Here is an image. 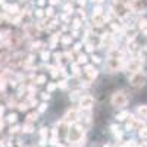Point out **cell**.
<instances>
[{"mask_svg":"<svg viewBox=\"0 0 147 147\" xmlns=\"http://www.w3.org/2000/svg\"><path fill=\"white\" fill-rule=\"evenodd\" d=\"M66 140L71 143V147H81L85 141L84 138V127L78 122L69 125V131H68V137Z\"/></svg>","mask_w":147,"mask_h":147,"instance_id":"1","label":"cell"},{"mask_svg":"<svg viewBox=\"0 0 147 147\" xmlns=\"http://www.w3.org/2000/svg\"><path fill=\"white\" fill-rule=\"evenodd\" d=\"M110 102H112V105L115 107H124L127 103H128V97L124 91H116L112 94V99H110Z\"/></svg>","mask_w":147,"mask_h":147,"instance_id":"2","label":"cell"},{"mask_svg":"<svg viewBox=\"0 0 147 147\" xmlns=\"http://www.w3.org/2000/svg\"><path fill=\"white\" fill-rule=\"evenodd\" d=\"M129 82L132 87H136V88H141L146 85V75L143 72H136V74H132V75L129 77Z\"/></svg>","mask_w":147,"mask_h":147,"instance_id":"3","label":"cell"},{"mask_svg":"<svg viewBox=\"0 0 147 147\" xmlns=\"http://www.w3.org/2000/svg\"><path fill=\"white\" fill-rule=\"evenodd\" d=\"M56 132H57V138H62L65 140L68 137V131H69V124H66V122H59V125L55 128Z\"/></svg>","mask_w":147,"mask_h":147,"instance_id":"4","label":"cell"},{"mask_svg":"<svg viewBox=\"0 0 147 147\" xmlns=\"http://www.w3.org/2000/svg\"><path fill=\"white\" fill-rule=\"evenodd\" d=\"M80 107L81 109H84V110H88V109H91L93 107V103H94V99H93V97L91 96H81L80 97Z\"/></svg>","mask_w":147,"mask_h":147,"instance_id":"5","label":"cell"},{"mask_svg":"<svg viewBox=\"0 0 147 147\" xmlns=\"http://www.w3.org/2000/svg\"><path fill=\"white\" fill-rule=\"evenodd\" d=\"M78 119H80L78 112H77L75 109H71V110H68V112H66V115H65V118H63V122L72 125V124H75V122H78Z\"/></svg>","mask_w":147,"mask_h":147,"instance_id":"6","label":"cell"},{"mask_svg":"<svg viewBox=\"0 0 147 147\" xmlns=\"http://www.w3.org/2000/svg\"><path fill=\"white\" fill-rule=\"evenodd\" d=\"M141 68V59H131L129 63H128V71H131L132 74L140 72Z\"/></svg>","mask_w":147,"mask_h":147,"instance_id":"7","label":"cell"},{"mask_svg":"<svg viewBox=\"0 0 147 147\" xmlns=\"http://www.w3.org/2000/svg\"><path fill=\"white\" fill-rule=\"evenodd\" d=\"M24 31H25V32H27V35H30V37H37V35L40 34L38 27L31 25V24H27V25L24 27Z\"/></svg>","mask_w":147,"mask_h":147,"instance_id":"8","label":"cell"},{"mask_svg":"<svg viewBox=\"0 0 147 147\" xmlns=\"http://www.w3.org/2000/svg\"><path fill=\"white\" fill-rule=\"evenodd\" d=\"M121 57H112L107 62V66H109V69L112 71V72H115V71H118L119 68H121Z\"/></svg>","mask_w":147,"mask_h":147,"instance_id":"9","label":"cell"},{"mask_svg":"<svg viewBox=\"0 0 147 147\" xmlns=\"http://www.w3.org/2000/svg\"><path fill=\"white\" fill-rule=\"evenodd\" d=\"M137 118L140 121H147V105H140L137 109Z\"/></svg>","mask_w":147,"mask_h":147,"instance_id":"10","label":"cell"},{"mask_svg":"<svg viewBox=\"0 0 147 147\" xmlns=\"http://www.w3.org/2000/svg\"><path fill=\"white\" fill-rule=\"evenodd\" d=\"M84 72H85V75L88 77V81H93V80L97 77V69H96L93 65H87Z\"/></svg>","mask_w":147,"mask_h":147,"instance_id":"11","label":"cell"},{"mask_svg":"<svg viewBox=\"0 0 147 147\" xmlns=\"http://www.w3.org/2000/svg\"><path fill=\"white\" fill-rule=\"evenodd\" d=\"M21 131L25 132V134L34 132V124H32V122H24V124L21 125Z\"/></svg>","mask_w":147,"mask_h":147,"instance_id":"12","label":"cell"},{"mask_svg":"<svg viewBox=\"0 0 147 147\" xmlns=\"http://www.w3.org/2000/svg\"><path fill=\"white\" fill-rule=\"evenodd\" d=\"M106 22V18L102 15V16H94L93 18V24H94V27H102L103 24Z\"/></svg>","mask_w":147,"mask_h":147,"instance_id":"13","label":"cell"},{"mask_svg":"<svg viewBox=\"0 0 147 147\" xmlns=\"http://www.w3.org/2000/svg\"><path fill=\"white\" fill-rule=\"evenodd\" d=\"M5 10L7 12V13H12V15H13V13H18V6L16 5H6L5 6Z\"/></svg>","mask_w":147,"mask_h":147,"instance_id":"14","label":"cell"},{"mask_svg":"<svg viewBox=\"0 0 147 147\" xmlns=\"http://www.w3.org/2000/svg\"><path fill=\"white\" fill-rule=\"evenodd\" d=\"M127 118H129V112H127V110H122L121 113L116 115V121H125Z\"/></svg>","mask_w":147,"mask_h":147,"instance_id":"15","label":"cell"},{"mask_svg":"<svg viewBox=\"0 0 147 147\" xmlns=\"http://www.w3.org/2000/svg\"><path fill=\"white\" fill-rule=\"evenodd\" d=\"M102 12H103V7L102 6H96L93 9V18L94 16H102Z\"/></svg>","mask_w":147,"mask_h":147,"instance_id":"16","label":"cell"},{"mask_svg":"<svg viewBox=\"0 0 147 147\" xmlns=\"http://www.w3.org/2000/svg\"><path fill=\"white\" fill-rule=\"evenodd\" d=\"M16 119H18V116H16V113H9L7 115V122H9V124H15V122H16Z\"/></svg>","mask_w":147,"mask_h":147,"instance_id":"17","label":"cell"},{"mask_svg":"<svg viewBox=\"0 0 147 147\" xmlns=\"http://www.w3.org/2000/svg\"><path fill=\"white\" fill-rule=\"evenodd\" d=\"M69 99L71 100H80V91H72L71 94H69Z\"/></svg>","mask_w":147,"mask_h":147,"instance_id":"18","label":"cell"},{"mask_svg":"<svg viewBox=\"0 0 147 147\" xmlns=\"http://www.w3.org/2000/svg\"><path fill=\"white\" fill-rule=\"evenodd\" d=\"M80 66H78V63H74L72 65V74H74V75H80Z\"/></svg>","mask_w":147,"mask_h":147,"instance_id":"19","label":"cell"},{"mask_svg":"<svg viewBox=\"0 0 147 147\" xmlns=\"http://www.w3.org/2000/svg\"><path fill=\"white\" fill-rule=\"evenodd\" d=\"M85 62H87V56H85V55H80V56H78V60H77V63L81 65V63H85Z\"/></svg>","mask_w":147,"mask_h":147,"instance_id":"20","label":"cell"},{"mask_svg":"<svg viewBox=\"0 0 147 147\" xmlns=\"http://www.w3.org/2000/svg\"><path fill=\"white\" fill-rule=\"evenodd\" d=\"M34 121H37V113H28L27 122H32V124H34Z\"/></svg>","mask_w":147,"mask_h":147,"instance_id":"21","label":"cell"},{"mask_svg":"<svg viewBox=\"0 0 147 147\" xmlns=\"http://www.w3.org/2000/svg\"><path fill=\"white\" fill-rule=\"evenodd\" d=\"M16 106H18V109L21 110V112H24V110L28 109V103H27V102H25V103H18Z\"/></svg>","mask_w":147,"mask_h":147,"instance_id":"22","label":"cell"},{"mask_svg":"<svg viewBox=\"0 0 147 147\" xmlns=\"http://www.w3.org/2000/svg\"><path fill=\"white\" fill-rule=\"evenodd\" d=\"M138 27H140V30H146V31H147V21H146V19L140 21V22H138Z\"/></svg>","mask_w":147,"mask_h":147,"instance_id":"23","label":"cell"},{"mask_svg":"<svg viewBox=\"0 0 147 147\" xmlns=\"http://www.w3.org/2000/svg\"><path fill=\"white\" fill-rule=\"evenodd\" d=\"M35 82H37V84H44V82H46V77H44V75L37 77V78H35Z\"/></svg>","mask_w":147,"mask_h":147,"instance_id":"24","label":"cell"},{"mask_svg":"<svg viewBox=\"0 0 147 147\" xmlns=\"http://www.w3.org/2000/svg\"><path fill=\"white\" fill-rule=\"evenodd\" d=\"M21 131V127L19 125H13V127H10V134H16Z\"/></svg>","mask_w":147,"mask_h":147,"instance_id":"25","label":"cell"},{"mask_svg":"<svg viewBox=\"0 0 147 147\" xmlns=\"http://www.w3.org/2000/svg\"><path fill=\"white\" fill-rule=\"evenodd\" d=\"M66 82H68L66 80H60V81L57 82V85H59L60 88H66V87H68V84H66Z\"/></svg>","mask_w":147,"mask_h":147,"instance_id":"26","label":"cell"},{"mask_svg":"<svg viewBox=\"0 0 147 147\" xmlns=\"http://www.w3.org/2000/svg\"><path fill=\"white\" fill-rule=\"evenodd\" d=\"M56 88V84H53V82H50V84H49L47 85V93H52L53 90Z\"/></svg>","mask_w":147,"mask_h":147,"instance_id":"27","label":"cell"},{"mask_svg":"<svg viewBox=\"0 0 147 147\" xmlns=\"http://www.w3.org/2000/svg\"><path fill=\"white\" fill-rule=\"evenodd\" d=\"M80 25H81V21H80V19H75V21H74V25H72V27H74V30L77 31V30L80 28Z\"/></svg>","mask_w":147,"mask_h":147,"instance_id":"28","label":"cell"},{"mask_svg":"<svg viewBox=\"0 0 147 147\" xmlns=\"http://www.w3.org/2000/svg\"><path fill=\"white\" fill-rule=\"evenodd\" d=\"M41 59L43 60H49V59H50V53H49V52H43L41 53Z\"/></svg>","mask_w":147,"mask_h":147,"instance_id":"29","label":"cell"},{"mask_svg":"<svg viewBox=\"0 0 147 147\" xmlns=\"http://www.w3.org/2000/svg\"><path fill=\"white\" fill-rule=\"evenodd\" d=\"M46 109H47V105H46V103H41V105L38 106V112H40V113H43Z\"/></svg>","mask_w":147,"mask_h":147,"instance_id":"30","label":"cell"},{"mask_svg":"<svg viewBox=\"0 0 147 147\" xmlns=\"http://www.w3.org/2000/svg\"><path fill=\"white\" fill-rule=\"evenodd\" d=\"M53 12H55V10H53V7L50 6V7H47V10H46V15H47V16H53Z\"/></svg>","mask_w":147,"mask_h":147,"instance_id":"31","label":"cell"},{"mask_svg":"<svg viewBox=\"0 0 147 147\" xmlns=\"http://www.w3.org/2000/svg\"><path fill=\"white\" fill-rule=\"evenodd\" d=\"M85 50H87V52H94V46L88 43L87 46H85Z\"/></svg>","mask_w":147,"mask_h":147,"instance_id":"32","label":"cell"},{"mask_svg":"<svg viewBox=\"0 0 147 147\" xmlns=\"http://www.w3.org/2000/svg\"><path fill=\"white\" fill-rule=\"evenodd\" d=\"M41 97H43V100H49L50 99V94H49L47 91H44V93H41Z\"/></svg>","mask_w":147,"mask_h":147,"instance_id":"33","label":"cell"},{"mask_svg":"<svg viewBox=\"0 0 147 147\" xmlns=\"http://www.w3.org/2000/svg\"><path fill=\"white\" fill-rule=\"evenodd\" d=\"M60 34H55V37H53V38H52V43H50V46L52 47H55V44H56V40H57V37H59Z\"/></svg>","mask_w":147,"mask_h":147,"instance_id":"34","label":"cell"},{"mask_svg":"<svg viewBox=\"0 0 147 147\" xmlns=\"http://www.w3.org/2000/svg\"><path fill=\"white\" fill-rule=\"evenodd\" d=\"M57 71H59L57 68H52V77H55V78H56V77L59 75V72H57Z\"/></svg>","mask_w":147,"mask_h":147,"instance_id":"35","label":"cell"},{"mask_svg":"<svg viewBox=\"0 0 147 147\" xmlns=\"http://www.w3.org/2000/svg\"><path fill=\"white\" fill-rule=\"evenodd\" d=\"M91 59H93V62H96V63H100V62H102V59H100L99 56H94V55H93Z\"/></svg>","mask_w":147,"mask_h":147,"instance_id":"36","label":"cell"},{"mask_svg":"<svg viewBox=\"0 0 147 147\" xmlns=\"http://www.w3.org/2000/svg\"><path fill=\"white\" fill-rule=\"evenodd\" d=\"M5 85H6V81L2 78L0 80V90H5Z\"/></svg>","mask_w":147,"mask_h":147,"instance_id":"37","label":"cell"},{"mask_svg":"<svg viewBox=\"0 0 147 147\" xmlns=\"http://www.w3.org/2000/svg\"><path fill=\"white\" fill-rule=\"evenodd\" d=\"M35 15L38 16V18H41V16H43V10H41V9H37V10H35Z\"/></svg>","mask_w":147,"mask_h":147,"instance_id":"38","label":"cell"},{"mask_svg":"<svg viewBox=\"0 0 147 147\" xmlns=\"http://www.w3.org/2000/svg\"><path fill=\"white\" fill-rule=\"evenodd\" d=\"M65 10L68 12V13H71V12H72V6H71V5H66V6H65Z\"/></svg>","mask_w":147,"mask_h":147,"instance_id":"39","label":"cell"},{"mask_svg":"<svg viewBox=\"0 0 147 147\" xmlns=\"http://www.w3.org/2000/svg\"><path fill=\"white\" fill-rule=\"evenodd\" d=\"M62 41H63V44H68V43L71 41V37H63V40H62Z\"/></svg>","mask_w":147,"mask_h":147,"instance_id":"40","label":"cell"},{"mask_svg":"<svg viewBox=\"0 0 147 147\" xmlns=\"http://www.w3.org/2000/svg\"><path fill=\"white\" fill-rule=\"evenodd\" d=\"M49 2H50V5H52V6H55V5H57V3H59V0H49Z\"/></svg>","mask_w":147,"mask_h":147,"instance_id":"41","label":"cell"},{"mask_svg":"<svg viewBox=\"0 0 147 147\" xmlns=\"http://www.w3.org/2000/svg\"><path fill=\"white\" fill-rule=\"evenodd\" d=\"M80 49H81V44H80V43H78V44H75V46H74V50H77V52H78Z\"/></svg>","mask_w":147,"mask_h":147,"instance_id":"42","label":"cell"},{"mask_svg":"<svg viewBox=\"0 0 147 147\" xmlns=\"http://www.w3.org/2000/svg\"><path fill=\"white\" fill-rule=\"evenodd\" d=\"M37 3H38V6H43L46 2H44V0H37Z\"/></svg>","mask_w":147,"mask_h":147,"instance_id":"43","label":"cell"},{"mask_svg":"<svg viewBox=\"0 0 147 147\" xmlns=\"http://www.w3.org/2000/svg\"><path fill=\"white\" fill-rule=\"evenodd\" d=\"M3 125H5V122H3V119H0V131L3 129Z\"/></svg>","mask_w":147,"mask_h":147,"instance_id":"44","label":"cell"},{"mask_svg":"<svg viewBox=\"0 0 147 147\" xmlns=\"http://www.w3.org/2000/svg\"><path fill=\"white\" fill-rule=\"evenodd\" d=\"M56 147H69V146H66V144H63V143H59Z\"/></svg>","mask_w":147,"mask_h":147,"instance_id":"45","label":"cell"},{"mask_svg":"<svg viewBox=\"0 0 147 147\" xmlns=\"http://www.w3.org/2000/svg\"><path fill=\"white\" fill-rule=\"evenodd\" d=\"M3 110H5V107H3V106H0V116H2V113H3Z\"/></svg>","mask_w":147,"mask_h":147,"instance_id":"46","label":"cell"},{"mask_svg":"<svg viewBox=\"0 0 147 147\" xmlns=\"http://www.w3.org/2000/svg\"><path fill=\"white\" fill-rule=\"evenodd\" d=\"M78 3H80V5H82V6H84V3H85V0H78Z\"/></svg>","mask_w":147,"mask_h":147,"instance_id":"47","label":"cell"},{"mask_svg":"<svg viewBox=\"0 0 147 147\" xmlns=\"http://www.w3.org/2000/svg\"><path fill=\"white\" fill-rule=\"evenodd\" d=\"M93 2H96V3H102L103 0H93Z\"/></svg>","mask_w":147,"mask_h":147,"instance_id":"48","label":"cell"},{"mask_svg":"<svg viewBox=\"0 0 147 147\" xmlns=\"http://www.w3.org/2000/svg\"><path fill=\"white\" fill-rule=\"evenodd\" d=\"M103 147H113V146H112V144H105Z\"/></svg>","mask_w":147,"mask_h":147,"instance_id":"49","label":"cell"}]
</instances>
